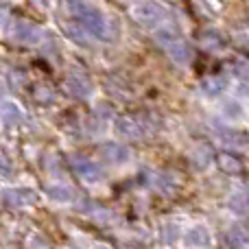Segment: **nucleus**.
<instances>
[{
    "label": "nucleus",
    "instance_id": "1",
    "mask_svg": "<svg viewBox=\"0 0 249 249\" xmlns=\"http://www.w3.org/2000/svg\"><path fill=\"white\" fill-rule=\"evenodd\" d=\"M153 121L149 116H123L118 121V131L123 133L124 138H131V140H138V138L146 136L149 131H153Z\"/></svg>",
    "mask_w": 249,
    "mask_h": 249
},
{
    "label": "nucleus",
    "instance_id": "2",
    "mask_svg": "<svg viewBox=\"0 0 249 249\" xmlns=\"http://www.w3.org/2000/svg\"><path fill=\"white\" fill-rule=\"evenodd\" d=\"M70 164H72L74 173H77L83 181H88V184L101 181V177H103V171H101V168L88 158H72L70 160Z\"/></svg>",
    "mask_w": 249,
    "mask_h": 249
},
{
    "label": "nucleus",
    "instance_id": "3",
    "mask_svg": "<svg viewBox=\"0 0 249 249\" xmlns=\"http://www.w3.org/2000/svg\"><path fill=\"white\" fill-rule=\"evenodd\" d=\"M101 155H103L105 162L109 164H121L129 158V151L124 149L123 144H116V142H107V144L101 146Z\"/></svg>",
    "mask_w": 249,
    "mask_h": 249
},
{
    "label": "nucleus",
    "instance_id": "4",
    "mask_svg": "<svg viewBox=\"0 0 249 249\" xmlns=\"http://www.w3.org/2000/svg\"><path fill=\"white\" fill-rule=\"evenodd\" d=\"M136 18L142 22V24H153V22H158L164 18V9L155 2H146V4H142V7H138Z\"/></svg>",
    "mask_w": 249,
    "mask_h": 249
},
{
    "label": "nucleus",
    "instance_id": "5",
    "mask_svg": "<svg viewBox=\"0 0 249 249\" xmlns=\"http://www.w3.org/2000/svg\"><path fill=\"white\" fill-rule=\"evenodd\" d=\"M186 247L190 249H208L210 247V232L206 228H193L186 234Z\"/></svg>",
    "mask_w": 249,
    "mask_h": 249
},
{
    "label": "nucleus",
    "instance_id": "6",
    "mask_svg": "<svg viewBox=\"0 0 249 249\" xmlns=\"http://www.w3.org/2000/svg\"><path fill=\"white\" fill-rule=\"evenodd\" d=\"M2 199L7 206H29V203H33L37 197H35V193H31V190L20 188V190H7Z\"/></svg>",
    "mask_w": 249,
    "mask_h": 249
},
{
    "label": "nucleus",
    "instance_id": "7",
    "mask_svg": "<svg viewBox=\"0 0 249 249\" xmlns=\"http://www.w3.org/2000/svg\"><path fill=\"white\" fill-rule=\"evenodd\" d=\"M221 140H223L230 149H245L249 144L247 133L238 131V129H223V131H221Z\"/></svg>",
    "mask_w": 249,
    "mask_h": 249
},
{
    "label": "nucleus",
    "instance_id": "8",
    "mask_svg": "<svg viewBox=\"0 0 249 249\" xmlns=\"http://www.w3.org/2000/svg\"><path fill=\"white\" fill-rule=\"evenodd\" d=\"M166 48H168L171 57L177 61V64H188V59H190V48L186 46V42H181V39H175V42H171Z\"/></svg>",
    "mask_w": 249,
    "mask_h": 249
},
{
    "label": "nucleus",
    "instance_id": "9",
    "mask_svg": "<svg viewBox=\"0 0 249 249\" xmlns=\"http://www.w3.org/2000/svg\"><path fill=\"white\" fill-rule=\"evenodd\" d=\"M0 112H2V123L7 124V127L18 124L22 121V109L13 103H2V109H0Z\"/></svg>",
    "mask_w": 249,
    "mask_h": 249
},
{
    "label": "nucleus",
    "instance_id": "10",
    "mask_svg": "<svg viewBox=\"0 0 249 249\" xmlns=\"http://www.w3.org/2000/svg\"><path fill=\"white\" fill-rule=\"evenodd\" d=\"M48 197L57 203H68L70 199H72V190H70V186L57 184V186H51V188H48Z\"/></svg>",
    "mask_w": 249,
    "mask_h": 249
},
{
    "label": "nucleus",
    "instance_id": "11",
    "mask_svg": "<svg viewBox=\"0 0 249 249\" xmlns=\"http://www.w3.org/2000/svg\"><path fill=\"white\" fill-rule=\"evenodd\" d=\"M230 208H232L234 212H238V214L247 212L249 210V193H245V190L236 193L232 199H230Z\"/></svg>",
    "mask_w": 249,
    "mask_h": 249
},
{
    "label": "nucleus",
    "instance_id": "12",
    "mask_svg": "<svg viewBox=\"0 0 249 249\" xmlns=\"http://www.w3.org/2000/svg\"><path fill=\"white\" fill-rule=\"evenodd\" d=\"M68 90L72 92L74 96H86V94H90V83L88 81H83V79H70L68 81Z\"/></svg>",
    "mask_w": 249,
    "mask_h": 249
},
{
    "label": "nucleus",
    "instance_id": "13",
    "mask_svg": "<svg viewBox=\"0 0 249 249\" xmlns=\"http://www.w3.org/2000/svg\"><path fill=\"white\" fill-rule=\"evenodd\" d=\"M219 164L223 171H230V173H238V168H241V162H238V160H234L232 155H225V153L219 158Z\"/></svg>",
    "mask_w": 249,
    "mask_h": 249
},
{
    "label": "nucleus",
    "instance_id": "14",
    "mask_svg": "<svg viewBox=\"0 0 249 249\" xmlns=\"http://www.w3.org/2000/svg\"><path fill=\"white\" fill-rule=\"evenodd\" d=\"M223 88H225V83L221 81V79H208V81L203 83V90H206V94H210V96L219 94Z\"/></svg>",
    "mask_w": 249,
    "mask_h": 249
},
{
    "label": "nucleus",
    "instance_id": "15",
    "mask_svg": "<svg viewBox=\"0 0 249 249\" xmlns=\"http://www.w3.org/2000/svg\"><path fill=\"white\" fill-rule=\"evenodd\" d=\"M223 112L228 114V118H238V116H241V107H238L236 103H232V101H230V103L223 107Z\"/></svg>",
    "mask_w": 249,
    "mask_h": 249
},
{
    "label": "nucleus",
    "instance_id": "16",
    "mask_svg": "<svg viewBox=\"0 0 249 249\" xmlns=\"http://www.w3.org/2000/svg\"><path fill=\"white\" fill-rule=\"evenodd\" d=\"M236 74L241 79H245V81H249V64H238L236 66Z\"/></svg>",
    "mask_w": 249,
    "mask_h": 249
}]
</instances>
